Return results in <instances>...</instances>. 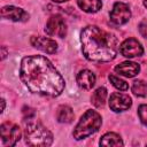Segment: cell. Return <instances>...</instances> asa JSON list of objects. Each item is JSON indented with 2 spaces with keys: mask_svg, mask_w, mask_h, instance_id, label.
Wrapping results in <instances>:
<instances>
[{
  "mask_svg": "<svg viewBox=\"0 0 147 147\" xmlns=\"http://www.w3.org/2000/svg\"><path fill=\"white\" fill-rule=\"evenodd\" d=\"M109 80H110V83L113 84V86H115V87H116L117 90H119V91H126V90L129 88L127 83H126L125 80H123V79L116 77L115 75H109Z\"/></svg>",
  "mask_w": 147,
  "mask_h": 147,
  "instance_id": "19",
  "label": "cell"
},
{
  "mask_svg": "<svg viewBox=\"0 0 147 147\" xmlns=\"http://www.w3.org/2000/svg\"><path fill=\"white\" fill-rule=\"evenodd\" d=\"M1 51H2V56H1V59L3 60V59L6 57V55H7V51H6V47H5V46H2V47H1Z\"/></svg>",
  "mask_w": 147,
  "mask_h": 147,
  "instance_id": "22",
  "label": "cell"
},
{
  "mask_svg": "<svg viewBox=\"0 0 147 147\" xmlns=\"http://www.w3.org/2000/svg\"><path fill=\"white\" fill-rule=\"evenodd\" d=\"M139 31H140V33H141L142 37L147 38V20H144L139 24Z\"/></svg>",
  "mask_w": 147,
  "mask_h": 147,
  "instance_id": "21",
  "label": "cell"
},
{
  "mask_svg": "<svg viewBox=\"0 0 147 147\" xmlns=\"http://www.w3.org/2000/svg\"><path fill=\"white\" fill-rule=\"evenodd\" d=\"M131 90H132L133 94L137 96H146L147 95V83L141 79L134 80Z\"/></svg>",
  "mask_w": 147,
  "mask_h": 147,
  "instance_id": "18",
  "label": "cell"
},
{
  "mask_svg": "<svg viewBox=\"0 0 147 147\" xmlns=\"http://www.w3.org/2000/svg\"><path fill=\"white\" fill-rule=\"evenodd\" d=\"M45 31L51 37L64 38L67 34V23L61 15H52L46 23Z\"/></svg>",
  "mask_w": 147,
  "mask_h": 147,
  "instance_id": "6",
  "label": "cell"
},
{
  "mask_svg": "<svg viewBox=\"0 0 147 147\" xmlns=\"http://www.w3.org/2000/svg\"><path fill=\"white\" fill-rule=\"evenodd\" d=\"M25 142L29 146H51L53 142L52 132L41 123L31 122L26 125L24 131Z\"/></svg>",
  "mask_w": 147,
  "mask_h": 147,
  "instance_id": "4",
  "label": "cell"
},
{
  "mask_svg": "<svg viewBox=\"0 0 147 147\" xmlns=\"http://www.w3.org/2000/svg\"><path fill=\"white\" fill-rule=\"evenodd\" d=\"M21 129L18 125L5 122L0 126V139H1V146H14L16 142L21 139Z\"/></svg>",
  "mask_w": 147,
  "mask_h": 147,
  "instance_id": "5",
  "label": "cell"
},
{
  "mask_svg": "<svg viewBox=\"0 0 147 147\" xmlns=\"http://www.w3.org/2000/svg\"><path fill=\"white\" fill-rule=\"evenodd\" d=\"M115 71L117 74L124 76V77L132 78L139 74L140 65L136 62H132V61H124V62H122L115 67Z\"/></svg>",
  "mask_w": 147,
  "mask_h": 147,
  "instance_id": "12",
  "label": "cell"
},
{
  "mask_svg": "<svg viewBox=\"0 0 147 147\" xmlns=\"http://www.w3.org/2000/svg\"><path fill=\"white\" fill-rule=\"evenodd\" d=\"M31 45L45 53L54 54L57 51V44L55 40L47 38V37H32L31 38Z\"/></svg>",
  "mask_w": 147,
  "mask_h": 147,
  "instance_id": "11",
  "label": "cell"
},
{
  "mask_svg": "<svg viewBox=\"0 0 147 147\" xmlns=\"http://www.w3.org/2000/svg\"><path fill=\"white\" fill-rule=\"evenodd\" d=\"M106 99H107V90L105 87H98L91 96V102L94 107L100 108V107H103Z\"/></svg>",
  "mask_w": 147,
  "mask_h": 147,
  "instance_id": "17",
  "label": "cell"
},
{
  "mask_svg": "<svg viewBox=\"0 0 147 147\" xmlns=\"http://www.w3.org/2000/svg\"><path fill=\"white\" fill-rule=\"evenodd\" d=\"M144 6L147 8V0H144Z\"/></svg>",
  "mask_w": 147,
  "mask_h": 147,
  "instance_id": "25",
  "label": "cell"
},
{
  "mask_svg": "<svg viewBox=\"0 0 147 147\" xmlns=\"http://www.w3.org/2000/svg\"><path fill=\"white\" fill-rule=\"evenodd\" d=\"M56 118L60 123H71L74 119V110L71 107L67 106V105H62L57 108V113H56Z\"/></svg>",
  "mask_w": 147,
  "mask_h": 147,
  "instance_id": "15",
  "label": "cell"
},
{
  "mask_svg": "<svg viewBox=\"0 0 147 147\" xmlns=\"http://www.w3.org/2000/svg\"><path fill=\"white\" fill-rule=\"evenodd\" d=\"M1 17L11 20L14 22H25L29 20V14L18 7L15 6H5L1 9Z\"/></svg>",
  "mask_w": 147,
  "mask_h": 147,
  "instance_id": "10",
  "label": "cell"
},
{
  "mask_svg": "<svg viewBox=\"0 0 147 147\" xmlns=\"http://www.w3.org/2000/svg\"><path fill=\"white\" fill-rule=\"evenodd\" d=\"M54 2H57V3H61V2H65V1H68V0H53Z\"/></svg>",
  "mask_w": 147,
  "mask_h": 147,
  "instance_id": "24",
  "label": "cell"
},
{
  "mask_svg": "<svg viewBox=\"0 0 147 147\" xmlns=\"http://www.w3.org/2000/svg\"><path fill=\"white\" fill-rule=\"evenodd\" d=\"M131 106H132V99L127 94L115 92L109 98V107L111 110L116 113L127 110Z\"/></svg>",
  "mask_w": 147,
  "mask_h": 147,
  "instance_id": "9",
  "label": "cell"
},
{
  "mask_svg": "<svg viewBox=\"0 0 147 147\" xmlns=\"http://www.w3.org/2000/svg\"><path fill=\"white\" fill-rule=\"evenodd\" d=\"M1 105H2V107H1V111H3V110H5V100H3V99L1 100Z\"/></svg>",
  "mask_w": 147,
  "mask_h": 147,
  "instance_id": "23",
  "label": "cell"
},
{
  "mask_svg": "<svg viewBox=\"0 0 147 147\" xmlns=\"http://www.w3.org/2000/svg\"><path fill=\"white\" fill-rule=\"evenodd\" d=\"M102 124V118L100 114L95 110H86L74 129L72 136L76 140H82L88 136L95 133Z\"/></svg>",
  "mask_w": 147,
  "mask_h": 147,
  "instance_id": "3",
  "label": "cell"
},
{
  "mask_svg": "<svg viewBox=\"0 0 147 147\" xmlns=\"http://www.w3.org/2000/svg\"><path fill=\"white\" fill-rule=\"evenodd\" d=\"M111 23L115 25H123L129 22L131 17V10L129 6L124 2H115L110 14H109Z\"/></svg>",
  "mask_w": 147,
  "mask_h": 147,
  "instance_id": "7",
  "label": "cell"
},
{
  "mask_svg": "<svg viewBox=\"0 0 147 147\" xmlns=\"http://www.w3.org/2000/svg\"><path fill=\"white\" fill-rule=\"evenodd\" d=\"M78 7L85 13H96L101 9V0H77Z\"/></svg>",
  "mask_w": 147,
  "mask_h": 147,
  "instance_id": "14",
  "label": "cell"
},
{
  "mask_svg": "<svg viewBox=\"0 0 147 147\" xmlns=\"http://www.w3.org/2000/svg\"><path fill=\"white\" fill-rule=\"evenodd\" d=\"M77 84L83 90H91L95 84V75L87 69H83L77 74Z\"/></svg>",
  "mask_w": 147,
  "mask_h": 147,
  "instance_id": "13",
  "label": "cell"
},
{
  "mask_svg": "<svg viewBox=\"0 0 147 147\" xmlns=\"http://www.w3.org/2000/svg\"><path fill=\"white\" fill-rule=\"evenodd\" d=\"M20 77L32 93L45 96H57L65 86L63 77L52 62L42 55L23 57L20 67Z\"/></svg>",
  "mask_w": 147,
  "mask_h": 147,
  "instance_id": "1",
  "label": "cell"
},
{
  "mask_svg": "<svg viewBox=\"0 0 147 147\" xmlns=\"http://www.w3.org/2000/svg\"><path fill=\"white\" fill-rule=\"evenodd\" d=\"M119 53L127 59H132V57L141 56L144 54V48L137 39L127 38L119 46Z\"/></svg>",
  "mask_w": 147,
  "mask_h": 147,
  "instance_id": "8",
  "label": "cell"
},
{
  "mask_svg": "<svg viewBox=\"0 0 147 147\" xmlns=\"http://www.w3.org/2000/svg\"><path fill=\"white\" fill-rule=\"evenodd\" d=\"M80 42L84 56L94 62H109L118 52V40L115 34L96 25H87L82 30Z\"/></svg>",
  "mask_w": 147,
  "mask_h": 147,
  "instance_id": "2",
  "label": "cell"
},
{
  "mask_svg": "<svg viewBox=\"0 0 147 147\" xmlns=\"http://www.w3.org/2000/svg\"><path fill=\"white\" fill-rule=\"evenodd\" d=\"M138 115L141 123L147 126V105H140L138 108Z\"/></svg>",
  "mask_w": 147,
  "mask_h": 147,
  "instance_id": "20",
  "label": "cell"
},
{
  "mask_svg": "<svg viewBox=\"0 0 147 147\" xmlns=\"http://www.w3.org/2000/svg\"><path fill=\"white\" fill-rule=\"evenodd\" d=\"M100 145L101 146H123V140L122 138L115 133V132H108L106 134L102 136V138L100 139Z\"/></svg>",
  "mask_w": 147,
  "mask_h": 147,
  "instance_id": "16",
  "label": "cell"
}]
</instances>
